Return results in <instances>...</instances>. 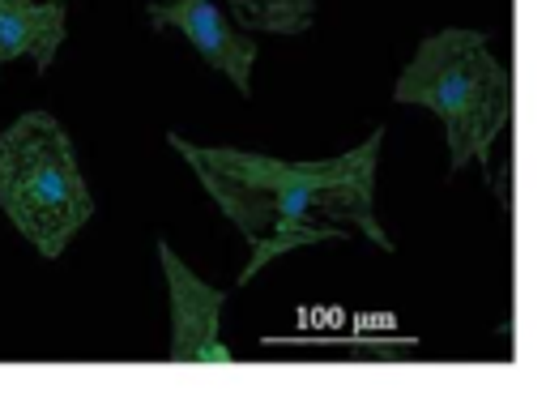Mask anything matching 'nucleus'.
Segmentation results:
<instances>
[{
	"label": "nucleus",
	"instance_id": "nucleus-1",
	"mask_svg": "<svg viewBox=\"0 0 546 393\" xmlns=\"http://www.w3.org/2000/svg\"><path fill=\"white\" fill-rule=\"evenodd\" d=\"M171 146L197 171L201 188L252 248L239 287H248L269 261L295 248L346 240V235H367L376 248L393 253L389 231L376 218V163L384 129H376L363 146L316 163H286L235 146H201L180 133H171Z\"/></svg>",
	"mask_w": 546,
	"mask_h": 393
},
{
	"label": "nucleus",
	"instance_id": "nucleus-2",
	"mask_svg": "<svg viewBox=\"0 0 546 393\" xmlns=\"http://www.w3.org/2000/svg\"><path fill=\"white\" fill-rule=\"evenodd\" d=\"M393 99L423 107L444 124L448 176L487 163L495 137L512 120V77L478 30H436L401 69Z\"/></svg>",
	"mask_w": 546,
	"mask_h": 393
},
{
	"label": "nucleus",
	"instance_id": "nucleus-3",
	"mask_svg": "<svg viewBox=\"0 0 546 393\" xmlns=\"http://www.w3.org/2000/svg\"><path fill=\"white\" fill-rule=\"evenodd\" d=\"M0 210L47 261L90 223L94 197L73 137L52 112H26L0 133Z\"/></svg>",
	"mask_w": 546,
	"mask_h": 393
},
{
	"label": "nucleus",
	"instance_id": "nucleus-4",
	"mask_svg": "<svg viewBox=\"0 0 546 393\" xmlns=\"http://www.w3.org/2000/svg\"><path fill=\"white\" fill-rule=\"evenodd\" d=\"M158 265H163L167 295H171V351H167V359H175V364H231L235 355L227 351V342L218 334L227 291L205 287V282L171 253L167 240L158 244Z\"/></svg>",
	"mask_w": 546,
	"mask_h": 393
},
{
	"label": "nucleus",
	"instance_id": "nucleus-5",
	"mask_svg": "<svg viewBox=\"0 0 546 393\" xmlns=\"http://www.w3.org/2000/svg\"><path fill=\"white\" fill-rule=\"evenodd\" d=\"M146 18L154 30H180L192 52L205 56V65L218 69L244 99L252 94L256 43L227 18V9H218L214 0H150Z\"/></svg>",
	"mask_w": 546,
	"mask_h": 393
},
{
	"label": "nucleus",
	"instance_id": "nucleus-6",
	"mask_svg": "<svg viewBox=\"0 0 546 393\" xmlns=\"http://www.w3.org/2000/svg\"><path fill=\"white\" fill-rule=\"evenodd\" d=\"M69 30L64 0H0V65L30 56L47 73Z\"/></svg>",
	"mask_w": 546,
	"mask_h": 393
},
{
	"label": "nucleus",
	"instance_id": "nucleus-7",
	"mask_svg": "<svg viewBox=\"0 0 546 393\" xmlns=\"http://www.w3.org/2000/svg\"><path fill=\"white\" fill-rule=\"evenodd\" d=\"M248 30L269 35H308L316 22V0H227Z\"/></svg>",
	"mask_w": 546,
	"mask_h": 393
}]
</instances>
